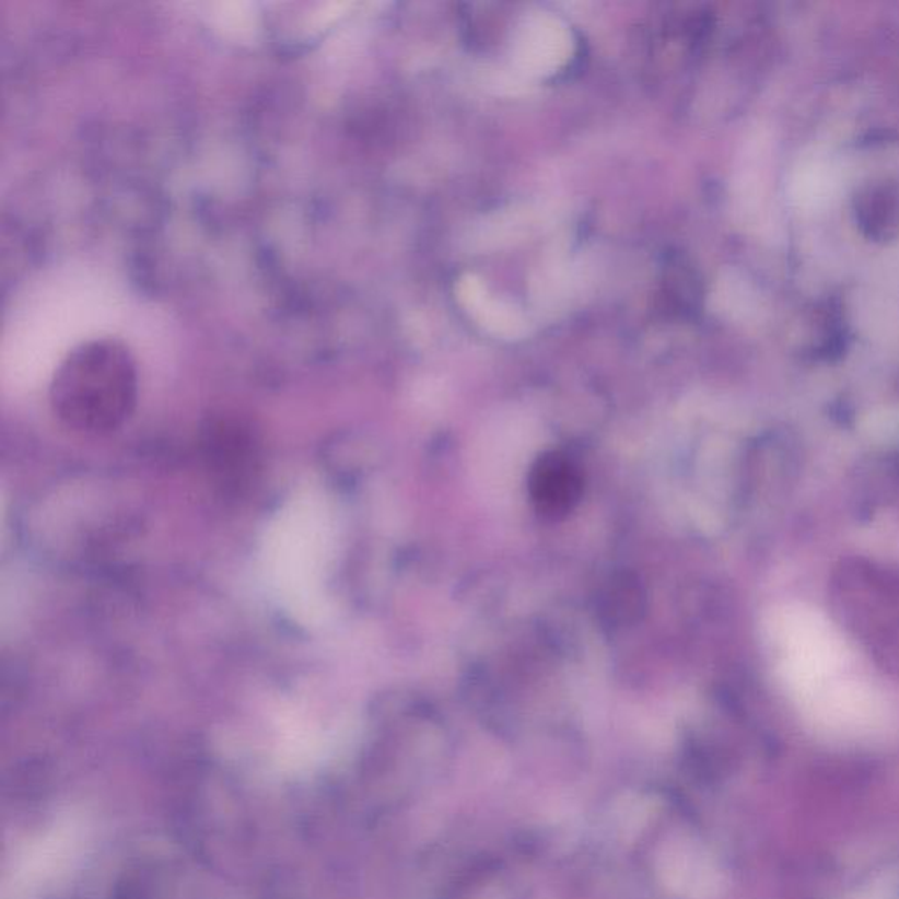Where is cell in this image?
I'll return each mask as SVG.
<instances>
[{
    "label": "cell",
    "mask_w": 899,
    "mask_h": 899,
    "mask_svg": "<svg viewBox=\"0 0 899 899\" xmlns=\"http://www.w3.org/2000/svg\"><path fill=\"white\" fill-rule=\"evenodd\" d=\"M533 223L535 222L530 219V211L513 210L506 214H499V219L483 223L481 231L478 232V240L486 241V246L490 241H499L501 245L504 241L521 236L526 229L533 227Z\"/></svg>",
    "instance_id": "5b68a950"
},
{
    "label": "cell",
    "mask_w": 899,
    "mask_h": 899,
    "mask_svg": "<svg viewBox=\"0 0 899 899\" xmlns=\"http://www.w3.org/2000/svg\"><path fill=\"white\" fill-rule=\"evenodd\" d=\"M457 297L469 315L490 335L504 339H518L527 335L529 320L517 304L490 294L483 281L475 275L460 278Z\"/></svg>",
    "instance_id": "277c9868"
},
{
    "label": "cell",
    "mask_w": 899,
    "mask_h": 899,
    "mask_svg": "<svg viewBox=\"0 0 899 899\" xmlns=\"http://www.w3.org/2000/svg\"><path fill=\"white\" fill-rule=\"evenodd\" d=\"M138 396L135 355L113 338L78 345L60 362L49 385L55 417L86 436L118 431L135 413Z\"/></svg>",
    "instance_id": "6da1fadb"
},
{
    "label": "cell",
    "mask_w": 899,
    "mask_h": 899,
    "mask_svg": "<svg viewBox=\"0 0 899 899\" xmlns=\"http://www.w3.org/2000/svg\"><path fill=\"white\" fill-rule=\"evenodd\" d=\"M584 481L565 455L545 454L530 469L529 492L536 512L545 518H562L579 503Z\"/></svg>",
    "instance_id": "3957f363"
},
{
    "label": "cell",
    "mask_w": 899,
    "mask_h": 899,
    "mask_svg": "<svg viewBox=\"0 0 899 899\" xmlns=\"http://www.w3.org/2000/svg\"><path fill=\"white\" fill-rule=\"evenodd\" d=\"M851 899H895L892 896L887 892V890L882 889H868V890H861L857 895L852 896Z\"/></svg>",
    "instance_id": "8992f818"
},
{
    "label": "cell",
    "mask_w": 899,
    "mask_h": 899,
    "mask_svg": "<svg viewBox=\"0 0 899 899\" xmlns=\"http://www.w3.org/2000/svg\"><path fill=\"white\" fill-rule=\"evenodd\" d=\"M573 49L570 27L556 14L535 11L518 22L513 34V68L526 78L552 77L570 62Z\"/></svg>",
    "instance_id": "7a4b0ae2"
}]
</instances>
